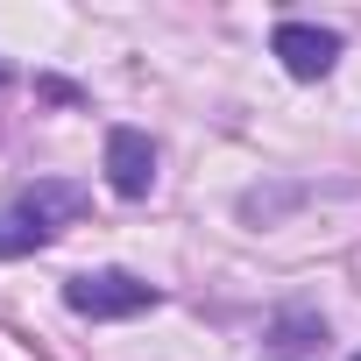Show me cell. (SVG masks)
Masks as SVG:
<instances>
[{
  "instance_id": "cell-1",
  "label": "cell",
  "mask_w": 361,
  "mask_h": 361,
  "mask_svg": "<svg viewBox=\"0 0 361 361\" xmlns=\"http://www.w3.org/2000/svg\"><path fill=\"white\" fill-rule=\"evenodd\" d=\"M85 206H92V192L71 185V177H36V185H22L15 199H0V255H36V248H50Z\"/></svg>"
},
{
  "instance_id": "cell-3",
  "label": "cell",
  "mask_w": 361,
  "mask_h": 361,
  "mask_svg": "<svg viewBox=\"0 0 361 361\" xmlns=\"http://www.w3.org/2000/svg\"><path fill=\"white\" fill-rule=\"evenodd\" d=\"M106 185L121 199H149L156 192V142L142 128H114L106 135Z\"/></svg>"
},
{
  "instance_id": "cell-6",
  "label": "cell",
  "mask_w": 361,
  "mask_h": 361,
  "mask_svg": "<svg viewBox=\"0 0 361 361\" xmlns=\"http://www.w3.org/2000/svg\"><path fill=\"white\" fill-rule=\"evenodd\" d=\"M0 85H8V64H0Z\"/></svg>"
},
{
  "instance_id": "cell-5",
  "label": "cell",
  "mask_w": 361,
  "mask_h": 361,
  "mask_svg": "<svg viewBox=\"0 0 361 361\" xmlns=\"http://www.w3.org/2000/svg\"><path fill=\"white\" fill-rule=\"evenodd\" d=\"M276 57L290 78H326L340 64V36L333 29H312V22H283L276 29Z\"/></svg>"
},
{
  "instance_id": "cell-2",
  "label": "cell",
  "mask_w": 361,
  "mask_h": 361,
  "mask_svg": "<svg viewBox=\"0 0 361 361\" xmlns=\"http://www.w3.org/2000/svg\"><path fill=\"white\" fill-rule=\"evenodd\" d=\"M163 290L156 283H142V276H128V269H92V276H71L64 283V305L78 312V319H135V312H149Z\"/></svg>"
},
{
  "instance_id": "cell-4",
  "label": "cell",
  "mask_w": 361,
  "mask_h": 361,
  "mask_svg": "<svg viewBox=\"0 0 361 361\" xmlns=\"http://www.w3.org/2000/svg\"><path fill=\"white\" fill-rule=\"evenodd\" d=\"M262 361H326V319L305 312V305L276 312L269 333H262Z\"/></svg>"
}]
</instances>
